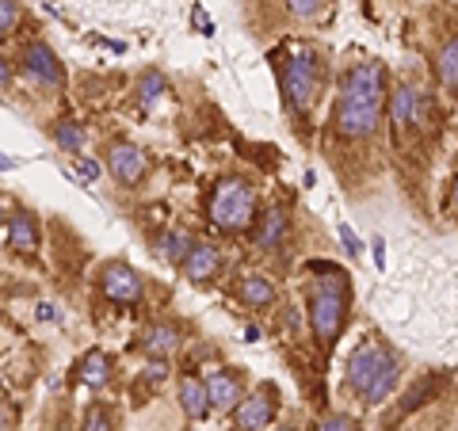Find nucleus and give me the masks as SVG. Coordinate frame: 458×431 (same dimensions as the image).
<instances>
[{"mask_svg":"<svg viewBox=\"0 0 458 431\" xmlns=\"http://www.w3.org/2000/svg\"><path fill=\"white\" fill-rule=\"evenodd\" d=\"M386 104V65L378 62H355L344 69L340 89L328 114V134L340 146H367L378 138Z\"/></svg>","mask_w":458,"mask_h":431,"instance_id":"obj_1","label":"nucleus"},{"mask_svg":"<svg viewBox=\"0 0 458 431\" xmlns=\"http://www.w3.org/2000/svg\"><path fill=\"white\" fill-rule=\"evenodd\" d=\"M310 328H313V343L321 351H333V343L344 333V321H348V301H352V279L340 264L328 260H313L310 267Z\"/></svg>","mask_w":458,"mask_h":431,"instance_id":"obj_2","label":"nucleus"},{"mask_svg":"<svg viewBox=\"0 0 458 431\" xmlns=\"http://www.w3.org/2000/svg\"><path fill=\"white\" fill-rule=\"evenodd\" d=\"M401 375H405L401 355L386 340L367 336V340L355 343L352 355H348V367H344V390H348L352 397H360L363 405H378V401H386L397 390Z\"/></svg>","mask_w":458,"mask_h":431,"instance_id":"obj_3","label":"nucleus"},{"mask_svg":"<svg viewBox=\"0 0 458 431\" xmlns=\"http://www.w3.org/2000/svg\"><path fill=\"white\" fill-rule=\"evenodd\" d=\"M276 73H279V92H283L286 114H291L294 126L306 134V123H310L321 80H325V57L313 46H286L276 57Z\"/></svg>","mask_w":458,"mask_h":431,"instance_id":"obj_4","label":"nucleus"},{"mask_svg":"<svg viewBox=\"0 0 458 431\" xmlns=\"http://www.w3.org/2000/svg\"><path fill=\"white\" fill-rule=\"evenodd\" d=\"M207 214L210 222L225 229V233H245V229L256 222V191L249 180L241 176H229V180H218L214 191L207 199Z\"/></svg>","mask_w":458,"mask_h":431,"instance_id":"obj_5","label":"nucleus"},{"mask_svg":"<svg viewBox=\"0 0 458 431\" xmlns=\"http://www.w3.org/2000/svg\"><path fill=\"white\" fill-rule=\"evenodd\" d=\"M99 294H104L107 301H114V306H141L146 283H141V275L131 264L107 260L104 267H99Z\"/></svg>","mask_w":458,"mask_h":431,"instance_id":"obj_6","label":"nucleus"},{"mask_svg":"<svg viewBox=\"0 0 458 431\" xmlns=\"http://www.w3.org/2000/svg\"><path fill=\"white\" fill-rule=\"evenodd\" d=\"M20 65H23L27 77L38 80V84H47V89H65V69H62L57 54L42 38H31L20 50Z\"/></svg>","mask_w":458,"mask_h":431,"instance_id":"obj_7","label":"nucleus"},{"mask_svg":"<svg viewBox=\"0 0 458 431\" xmlns=\"http://www.w3.org/2000/svg\"><path fill=\"white\" fill-rule=\"evenodd\" d=\"M104 153H107V172L123 183V188H138V183L146 180L149 161L138 146H131V141H114V146H107Z\"/></svg>","mask_w":458,"mask_h":431,"instance_id":"obj_8","label":"nucleus"},{"mask_svg":"<svg viewBox=\"0 0 458 431\" xmlns=\"http://www.w3.org/2000/svg\"><path fill=\"white\" fill-rule=\"evenodd\" d=\"M276 409H279V397H276V385H264V390L249 393L241 405L233 409V420L237 431H260L276 420Z\"/></svg>","mask_w":458,"mask_h":431,"instance_id":"obj_9","label":"nucleus"},{"mask_svg":"<svg viewBox=\"0 0 458 431\" xmlns=\"http://www.w3.org/2000/svg\"><path fill=\"white\" fill-rule=\"evenodd\" d=\"M286 233H291V214H286L283 203H276V207H267L260 214V225H256V233H252V244L260 252H276L279 244H286Z\"/></svg>","mask_w":458,"mask_h":431,"instance_id":"obj_10","label":"nucleus"},{"mask_svg":"<svg viewBox=\"0 0 458 431\" xmlns=\"http://www.w3.org/2000/svg\"><path fill=\"white\" fill-rule=\"evenodd\" d=\"M233 294H237L241 306H249V309H271L276 306V286H271V279L260 275V271H245V275H237Z\"/></svg>","mask_w":458,"mask_h":431,"instance_id":"obj_11","label":"nucleus"},{"mask_svg":"<svg viewBox=\"0 0 458 431\" xmlns=\"http://www.w3.org/2000/svg\"><path fill=\"white\" fill-rule=\"evenodd\" d=\"M180 271H183V275H188L191 283H210V279L222 271V252L214 249V244H207V241H195L191 252H188V260L180 264Z\"/></svg>","mask_w":458,"mask_h":431,"instance_id":"obj_12","label":"nucleus"},{"mask_svg":"<svg viewBox=\"0 0 458 431\" xmlns=\"http://www.w3.org/2000/svg\"><path fill=\"white\" fill-rule=\"evenodd\" d=\"M38 241H42V233H38V218L31 210H12L8 214V244L16 252H23V256H35L38 252Z\"/></svg>","mask_w":458,"mask_h":431,"instance_id":"obj_13","label":"nucleus"},{"mask_svg":"<svg viewBox=\"0 0 458 431\" xmlns=\"http://www.w3.org/2000/svg\"><path fill=\"white\" fill-rule=\"evenodd\" d=\"M180 409H183L188 420H203V416L214 409L207 382H199L195 375H183L180 378Z\"/></svg>","mask_w":458,"mask_h":431,"instance_id":"obj_14","label":"nucleus"},{"mask_svg":"<svg viewBox=\"0 0 458 431\" xmlns=\"http://www.w3.org/2000/svg\"><path fill=\"white\" fill-rule=\"evenodd\" d=\"M138 348L146 351L149 359H168L172 351L180 348V328L176 325H149L146 333H141Z\"/></svg>","mask_w":458,"mask_h":431,"instance_id":"obj_15","label":"nucleus"},{"mask_svg":"<svg viewBox=\"0 0 458 431\" xmlns=\"http://www.w3.org/2000/svg\"><path fill=\"white\" fill-rule=\"evenodd\" d=\"M207 390H210L214 409H222V412H233L241 401H245V393H241V378L225 375V370H214V375L207 378Z\"/></svg>","mask_w":458,"mask_h":431,"instance_id":"obj_16","label":"nucleus"},{"mask_svg":"<svg viewBox=\"0 0 458 431\" xmlns=\"http://www.w3.org/2000/svg\"><path fill=\"white\" fill-rule=\"evenodd\" d=\"M111 378V359L104 351H89L77 363V382L89 385V390H99V385H107Z\"/></svg>","mask_w":458,"mask_h":431,"instance_id":"obj_17","label":"nucleus"},{"mask_svg":"<svg viewBox=\"0 0 458 431\" xmlns=\"http://www.w3.org/2000/svg\"><path fill=\"white\" fill-rule=\"evenodd\" d=\"M443 385H447V378L443 375H424L417 385H412V390L401 397V405H397V416H409L412 409H420V405H428V401H432Z\"/></svg>","mask_w":458,"mask_h":431,"instance_id":"obj_18","label":"nucleus"},{"mask_svg":"<svg viewBox=\"0 0 458 431\" xmlns=\"http://www.w3.org/2000/svg\"><path fill=\"white\" fill-rule=\"evenodd\" d=\"M436 77L447 92L458 96V38H447L436 54Z\"/></svg>","mask_w":458,"mask_h":431,"instance_id":"obj_19","label":"nucleus"},{"mask_svg":"<svg viewBox=\"0 0 458 431\" xmlns=\"http://www.w3.org/2000/svg\"><path fill=\"white\" fill-rule=\"evenodd\" d=\"M191 237H183V233H176V229H168V233H161V237H157V244H153V252L157 256H161V260L165 264H183V260H188V252H191Z\"/></svg>","mask_w":458,"mask_h":431,"instance_id":"obj_20","label":"nucleus"},{"mask_svg":"<svg viewBox=\"0 0 458 431\" xmlns=\"http://www.w3.org/2000/svg\"><path fill=\"white\" fill-rule=\"evenodd\" d=\"M161 92H168V80L161 69H146V73L138 77V107L141 111H149L157 99H161Z\"/></svg>","mask_w":458,"mask_h":431,"instance_id":"obj_21","label":"nucleus"},{"mask_svg":"<svg viewBox=\"0 0 458 431\" xmlns=\"http://www.w3.org/2000/svg\"><path fill=\"white\" fill-rule=\"evenodd\" d=\"M54 141H57V149L69 153V156H77L81 146H84V131H81V123L77 119H62V123H54Z\"/></svg>","mask_w":458,"mask_h":431,"instance_id":"obj_22","label":"nucleus"},{"mask_svg":"<svg viewBox=\"0 0 458 431\" xmlns=\"http://www.w3.org/2000/svg\"><path fill=\"white\" fill-rule=\"evenodd\" d=\"M286 4V12H291L294 20H318L321 16V8H325V0H283Z\"/></svg>","mask_w":458,"mask_h":431,"instance_id":"obj_23","label":"nucleus"},{"mask_svg":"<svg viewBox=\"0 0 458 431\" xmlns=\"http://www.w3.org/2000/svg\"><path fill=\"white\" fill-rule=\"evenodd\" d=\"M16 23H20V0H0V35L12 38Z\"/></svg>","mask_w":458,"mask_h":431,"instance_id":"obj_24","label":"nucleus"},{"mask_svg":"<svg viewBox=\"0 0 458 431\" xmlns=\"http://www.w3.org/2000/svg\"><path fill=\"white\" fill-rule=\"evenodd\" d=\"M313 431H360V424H355L352 416H344V412H325Z\"/></svg>","mask_w":458,"mask_h":431,"instance_id":"obj_25","label":"nucleus"},{"mask_svg":"<svg viewBox=\"0 0 458 431\" xmlns=\"http://www.w3.org/2000/svg\"><path fill=\"white\" fill-rule=\"evenodd\" d=\"M81 431H111V412L104 405H92L89 412H84Z\"/></svg>","mask_w":458,"mask_h":431,"instance_id":"obj_26","label":"nucleus"},{"mask_svg":"<svg viewBox=\"0 0 458 431\" xmlns=\"http://www.w3.org/2000/svg\"><path fill=\"white\" fill-rule=\"evenodd\" d=\"M73 172H77L84 183H96V180H99V165L89 161V156H73Z\"/></svg>","mask_w":458,"mask_h":431,"instance_id":"obj_27","label":"nucleus"},{"mask_svg":"<svg viewBox=\"0 0 458 431\" xmlns=\"http://www.w3.org/2000/svg\"><path fill=\"white\" fill-rule=\"evenodd\" d=\"M340 237H344V249H348L352 256H360V252H363V244H360V237H355V233H352V229H348V225H340Z\"/></svg>","mask_w":458,"mask_h":431,"instance_id":"obj_28","label":"nucleus"},{"mask_svg":"<svg viewBox=\"0 0 458 431\" xmlns=\"http://www.w3.org/2000/svg\"><path fill=\"white\" fill-rule=\"evenodd\" d=\"M195 23L203 27V35H214V23L207 20V12H203V8H195Z\"/></svg>","mask_w":458,"mask_h":431,"instance_id":"obj_29","label":"nucleus"},{"mask_svg":"<svg viewBox=\"0 0 458 431\" xmlns=\"http://www.w3.org/2000/svg\"><path fill=\"white\" fill-rule=\"evenodd\" d=\"M0 80H4V92H12V62H8V57L0 62Z\"/></svg>","mask_w":458,"mask_h":431,"instance_id":"obj_30","label":"nucleus"},{"mask_svg":"<svg viewBox=\"0 0 458 431\" xmlns=\"http://www.w3.org/2000/svg\"><path fill=\"white\" fill-rule=\"evenodd\" d=\"M447 210L458 218V176H454V183H451V199H447Z\"/></svg>","mask_w":458,"mask_h":431,"instance_id":"obj_31","label":"nucleus"},{"mask_svg":"<svg viewBox=\"0 0 458 431\" xmlns=\"http://www.w3.org/2000/svg\"><path fill=\"white\" fill-rule=\"evenodd\" d=\"M38 317H42V321H57V309H54V306H42Z\"/></svg>","mask_w":458,"mask_h":431,"instance_id":"obj_32","label":"nucleus"},{"mask_svg":"<svg viewBox=\"0 0 458 431\" xmlns=\"http://www.w3.org/2000/svg\"><path fill=\"white\" fill-rule=\"evenodd\" d=\"M375 264L386 267V249H382V241H375Z\"/></svg>","mask_w":458,"mask_h":431,"instance_id":"obj_33","label":"nucleus"},{"mask_svg":"<svg viewBox=\"0 0 458 431\" xmlns=\"http://www.w3.org/2000/svg\"><path fill=\"white\" fill-rule=\"evenodd\" d=\"M279 431H298V427H279Z\"/></svg>","mask_w":458,"mask_h":431,"instance_id":"obj_34","label":"nucleus"}]
</instances>
